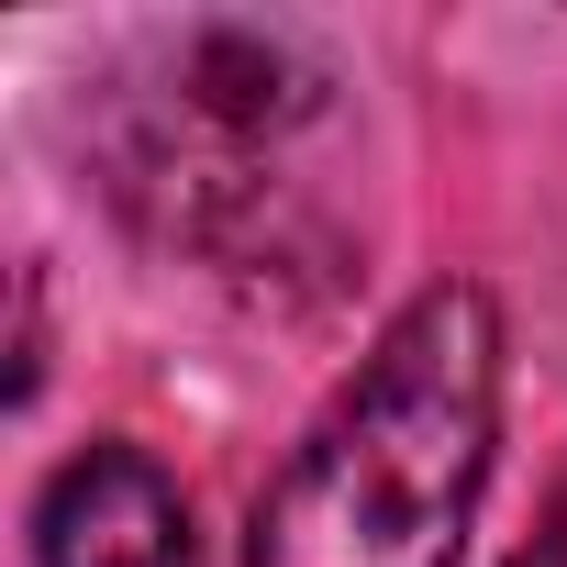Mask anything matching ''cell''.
Segmentation results:
<instances>
[{"label": "cell", "mask_w": 567, "mask_h": 567, "mask_svg": "<svg viewBox=\"0 0 567 567\" xmlns=\"http://www.w3.org/2000/svg\"><path fill=\"white\" fill-rule=\"evenodd\" d=\"M512 567H567V478H556V501H545V534H534Z\"/></svg>", "instance_id": "277c9868"}, {"label": "cell", "mask_w": 567, "mask_h": 567, "mask_svg": "<svg viewBox=\"0 0 567 567\" xmlns=\"http://www.w3.org/2000/svg\"><path fill=\"white\" fill-rule=\"evenodd\" d=\"M34 556L45 567H200V534H189V501H178V478L156 456L90 445L45 478Z\"/></svg>", "instance_id": "7a4b0ae2"}, {"label": "cell", "mask_w": 567, "mask_h": 567, "mask_svg": "<svg viewBox=\"0 0 567 567\" xmlns=\"http://www.w3.org/2000/svg\"><path fill=\"white\" fill-rule=\"evenodd\" d=\"M501 434V312L445 278L256 501V567H456Z\"/></svg>", "instance_id": "6da1fadb"}, {"label": "cell", "mask_w": 567, "mask_h": 567, "mask_svg": "<svg viewBox=\"0 0 567 567\" xmlns=\"http://www.w3.org/2000/svg\"><path fill=\"white\" fill-rule=\"evenodd\" d=\"M189 101L223 123H301L312 112V68L267 34H200L189 45Z\"/></svg>", "instance_id": "3957f363"}]
</instances>
